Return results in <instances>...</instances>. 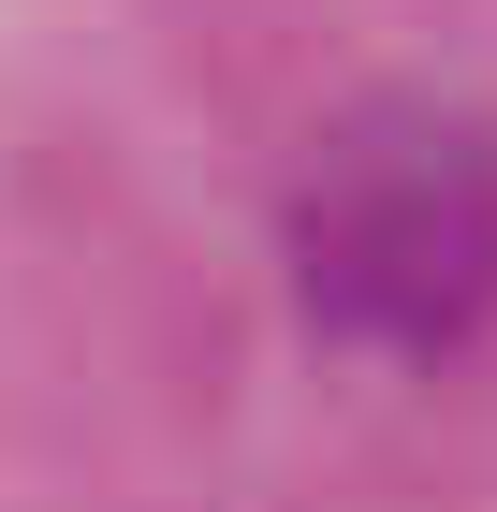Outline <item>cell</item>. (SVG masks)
Here are the masks:
<instances>
[{
    "instance_id": "6da1fadb",
    "label": "cell",
    "mask_w": 497,
    "mask_h": 512,
    "mask_svg": "<svg viewBox=\"0 0 497 512\" xmlns=\"http://www.w3.org/2000/svg\"><path fill=\"white\" fill-rule=\"evenodd\" d=\"M307 308L366 352H454L497 308V147L468 118H351L293 191Z\"/></svg>"
}]
</instances>
